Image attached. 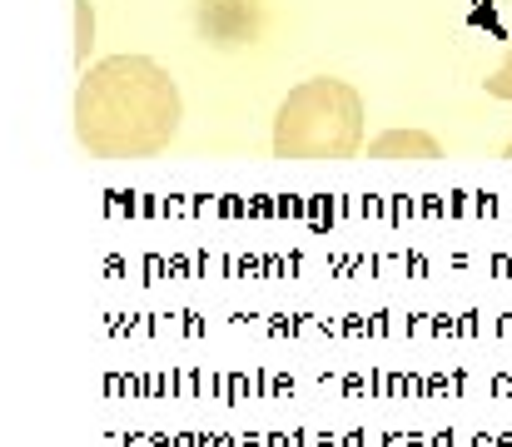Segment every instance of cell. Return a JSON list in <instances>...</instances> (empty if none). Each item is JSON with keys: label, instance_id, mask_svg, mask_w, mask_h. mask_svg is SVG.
Returning a JSON list of instances; mask_svg holds the SVG:
<instances>
[{"label": "cell", "instance_id": "6", "mask_svg": "<svg viewBox=\"0 0 512 447\" xmlns=\"http://www.w3.org/2000/svg\"><path fill=\"white\" fill-rule=\"evenodd\" d=\"M503 159H512V140H508V149H503Z\"/></svg>", "mask_w": 512, "mask_h": 447}, {"label": "cell", "instance_id": "5", "mask_svg": "<svg viewBox=\"0 0 512 447\" xmlns=\"http://www.w3.org/2000/svg\"><path fill=\"white\" fill-rule=\"evenodd\" d=\"M483 90H488L493 100H512V50H508V60H503V65H498V70L483 80Z\"/></svg>", "mask_w": 512, "mask_h": 447}, {"label": "cell", "instance_id": "3", "mask_svg": "<svg viewBox=\"0 0 512 447\" xmlns=\"http://www.w3.org/2000/svg\"><path fill=\"white\" fill-rule=\"evenodd\" d=\"M368 159H418V164H433L443 159V145L423 130H383L378 140H368Z\"/></svg>", "mask_w": 512, "mask_h": 447}, {"label": "cell", "instance_id": "1", "mask_svg": "<svg viewBox=\"0 0 512 447\" xmlns=\"http://www.w3.org/2000/svg\"><path fill=\"white\" fill-rule=\"evenodd\" d=\"M184 100L150 55H110L80 75L75 140L90 159H155L174 145Z\"/></svg>", "mask_w": 512, "mask_h": 447}, {"label": "cell", "instance_id": "4", "mask_svg": "<svg viewBox=\"0 0 512 447\" xmlns=\"http://www.w3.org/2000/svg\"><path fill=\"white\" fill-rule=\"evenodd\" d=\"M75 60L85 65L90 60V45H95V10H90V0H75Z\"/></svg>", "mask_w": 512, "mask_h": 447}, {"label": "cell", "instance_id": "2", "mask_svg": "<svg viewBox=\"0 0 512 447\" xmlns=\"http://www.w3.org/2000/svg\"><path fill=\"white\" fill-rule=\"evenodd\" d=\"M363 154V100L348 80L314 75L294 85L274 115V159L339 164Z\"/></svg>", "mask_w": 512, "mask_h": 447}]
</instances>
